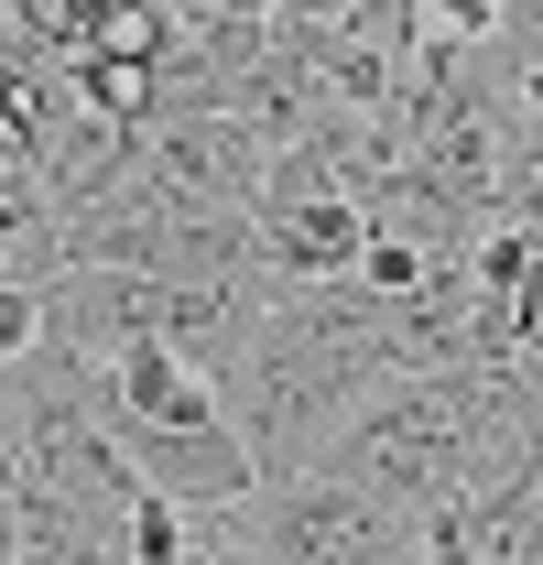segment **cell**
<instances>
[{"instance_id": "cell-2", "label": "cell", "mask_w": 543, "mask_h": 565, "mask_svg": "<svg viewBox=\"0 0 543 565\" xmlns=\"http://www.w3.org/2000/svg\"><path fill=\"white\" fill-rule=\"evenodd\" d=\"M228 565H424V511L381 500L348 468H294L251 490L239 544H217Z\"/></svg>"}, {"instance_id": "cell-3", "label": "cell", "mask_w": 543, "mask_h": 565, "mask_svg": "<svg viewBox=\"0 0 543 565\" xmlns=\"http://www.w3.org/2000/svg\"><path fill=\"white\" fill-rule=\"evenodd\" d=\"M44 349V282H0V370Z\"/></svg>"}, {"instance_id": "cell-1", "label": "cell", "mask_w": 543, "mask_h": 565, "mask_svg": "<svg viewBox=\"0 0 543 565\" xmlns=\"http://www.w3.org/2000/svg\"><path fill=\"white\" fill-rule=\"evenodd\" d=\"M468 414H478L468 359L457 370H403L392 392H370L338 424V446L316 468H348V479H370V490L403 500V511H446V500H468Z\"/></svg>"}, {"instance_id": "cell-4", "label": "cell", "mask_w": 543, "mask_h": 565, "mask_svg": "<svg viewBox=\"0 0 543 565\" xmlns=\"http://www.w3.org/2000/svg\"><path fill=\"white\" fill-rule=\"evenodd\" d=\"M0 282H33V262H22V239L0 228Z\"/></svg>"}]
</instances>
